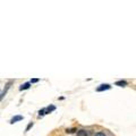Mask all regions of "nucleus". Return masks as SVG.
Returning a JSON list of instances; mask_svg holds the SVG:
<instances>
[{"mask_svg": "<svg viewBox=\"0 0 136 136\" xmlns=\"http://www.w3.org/2000/svg\"><path fill=\"white\" fill-rule=\"evenodd\" d=\"M111 86L109 84H101L99 87H96V92H103V91H107V90H110Z\"/></svg>", "mask_w": 136, "mask_h": 136, "instance_id": "1", "label": "nucleus"}, {"mask_svg": "<svg viewBox=\"0 0 136 136\" xmlns=\"http://www.w3.org/2000/svg\"><path fill=\"white\" fill-rule=\"evenodd\" d=\"M10 84H12V82H9L8 84L6 85V87H5V90L2 91V93H1V94H0V101H1L2 99H4V96H5V95H6L7 91H8V90H9V87H10Z\"/></svg>", "mask_w": 136, "mask_h": 136, "instance_id": "2", "label": "nucleus"}, {"mask_svg": "<svg viewBox=\"0 0 136 136\" xmlns=\"http://www.w3.org/2000/svg\"><path fill=\"white\" fill-rule=\"evenodd\" d=\"M23 119H24V117H23V116H15V117H13V118L10 119V124H15V122L20 121V120H23Z\"/></svg>", "mask_w": 136, "mask_h": 136, "instance_id": "3", "label": "nucleus"}, {"mask_svg": "<svg viewBox=\"0 0 136 136\" xmlns=\"http://www.w3.org/2000/svg\"><path fill=\"white\" fill-rule=\"evenodd\" d=\"M31 87V83L30 82H27V83H24V84H22L20 85V87H19V91H24V90H28V88Z\"/></svg>", "mask_w": 136, "mask_h": 136, "instance_id": "4", "label": "nucleus"}, {"mask_svg": "<svg viewBox=\"0 0 136 136\" xmlns=\"http://www.w3.org/2000/svg\"><path fill=\"white\" fill-rule=\"evenodd\" d=\"M54 110H56V107H54V106H49L48 108H44V111H46V115H47V114H50V112L54 111Z\"/></svg>", "mask_w": 136, "mask_h": 136, "instance_id": "5", "label": "nucleus"}, {"mask_svg": "<svg viewBox=\"0 0 136 136\" xmlns=\"http://www.w3.org/2000/svg\"><path fill=\"white\" fill-rule=\"evenodd\" d=\"M117 86H120V87H124V86H127V82L126 81H118V82L115 83Z\"/></svg>", "mask_w": 136, "mask_h": 136, "instance_id": "6", "label": "nucleus"}, {"mask_svg": "<svg viewBox=\"0 0 136 136\" xmlns=\"http://www.w3.org/2000/svg\"><path fill=\"white\" fill-rule=\"evenodd\" d=\"M77 136H87V132L84 130V129L77 130Z\"/></svg>", "mask_w": 136, "mask_h": 136, "instance_id": "7", "label": "nucleus"}, {"mask_svg": "<svg viewBox=\"0 0 136 136\" xmlns=\"http://www.w3.org/2000/svg\"><path fill=\"white\" fill-rule=\"evenodd\" d=\"M44 115H46V111H44V109H41L40 111H39V116H44Z\"/></svg>", "mask_w": 136, "mask_h": 136, "instance_id": "8", "label": "nucleus"}, {"mask_svg": "<svg viewBox=\"0 0 136 136\" xmlns=\"http://www.w3.org/2000/svg\"><path fill=\"white\" fill-rule=\"evenodd\" d=\"M39 82V78H33V80H31V84H34V83H38Z\"/></svg>", "mask_w": 136, "mask_h": 136, "instance_id": "9", "label": "nucleus"}, {"mask_svg": "<svg viewBox=\"0 0 136 136\" xmlns=\"http://www.w3.org/2000/svg\"><path fill=\"white\" fill-rule=\"evenodd\" d=\"M66 132L67 133H75V132H76V129H75V128H70V129H67Z\"/></svg>", "mask_w": 136, "mask_h": 136, "instance_id": "10", "label": "nucleus"}, {"mask_svg": "<svg viewBox=\"0 0 136 136\" xmlns=\"http://www.w3.org/2000/svg\"><path fill=\"white\" fill-rule=\"evenodd\" d=\"M95 136H106V134L104 133H102V132H99V133H96Z\"/></svg>", "mask_w": 136, "mask_h": 136, "instance_id": "11", "label": "nucleus"}, {"mask_svg": "<svg viewBox=\"0 0 136 136\" xmlns=\"http://www.w3.org/2000/svg\"><path fill=\"white\" fill-rule=\"evenodd\" d=\"M31 127H33V122H30V124H28V126H27V127H26V132H27V130H28V129H30V128H31Z\"/></svg>", "mask_w": 136, "mask_h": 136, "instance_id": "12", "label": "nucleus"}]
</instances>
